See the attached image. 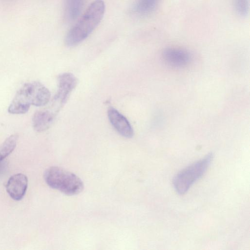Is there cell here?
Instances as JSON below:
<instances>
[{
    "label": "cell",
    "instance_id": "1",
    "mask_svg": "<svg viewBox=\"0 0 250 250\" xmlns=\"http://www.w3.org/2000/svg\"><path fill=\"white\" fill-rule=\"evenodd\" d=\"M105 8L104 0L93 1L67 33L64 39L65 44L69 47L74 46L86 39L100 23Z\"/></svg>",
    "mask_w": 250,
    "mask_h": 250
},
{
    "label": "cell",
    "instance_id": "2",
    "mask_svg": "<svg viewBox=\"0 0 250 250\" xmlns=\"http://www.w3.org/2000/svg\"><path fill=\"white\" fill-rule=\"evenodd\" d=\"M51 93L44 85L39 82L25 83L16 93L8 108L13 114L26 113L31 105L42 106L49 101Z\"/></svg>",
    "mask_w": 250,
    "mask_h": 250
},
{
    "label": "cell",
    "instance_id": "3",
    "mask_svg": "<svg viewBox=\"0 0 250 250\" xmlns=\"http://www.w3.org/2000/svg\"><path fill=\"white\" fill-rule=\"evenodd\" d=\"M46 183L67 195L78 194L83 189L81 179L75 174L58 167L48 168L44 173Z\"/></svg>",
    "mask_w": 250,
    "mask_h": 250
},
{
    "label": "cell",
    "instance_id": "4",
    "mask_svg": "<svg viewBox=\"0 0 250 250\" xmlns=\"http://www.w3.org/2000/svg\"><path fill=\"white\" fill-rule=\"evenodd\" d=\"M213 157V154L210 153L177 173L173 180V185L176 191L180 195L186 193L190 187L205 174Z\"/></svg>",
    "mask_w": 250,
    "mask_h": 250
},
{
    "label": "cell",
    "instance_id": "5",
    "mask_svg": "<svg viewBox=\"0 0 250 250\" xmlns=\"http://www.w3.org/2000/svg\"><path fill=\"white\" fill-rule=\"evenodd\" d=\"M78 83L76 77L71 73H64L58 78V90L53 99V106L59 111L66 103Z\"/></svg>",
    "mask_w": 250,
    "mask_h": 250
},
{
    "label": "cell",
    "instance_id": "6",
    "mask_svg": "<svg viewBox=\"0 0 250 250\" xmlns=\"http://www.w3.org/2000/svg\"><path fill=\"white\" fill-rule=\"evenodd\" d=\"M164 61L168 65L177 68L184 67L191 61L190 54L186 50L175 47H168L162 52Z\"/></svg>",
    "mask_w": 250,
    "mask_h": 250
},
{
    "label": "cell",
    "instance_id": "7",
    "mask_svg": "<svg viewBox=\"0 0 250 250\" xmlns=\"http://www.w3.org/2000/svg\"><path fill=\"white\" fill-rule=\"evenodd\" d=\"M107 116L112 126L122 136L131 138L134 134L133 129L127 119L113 107L108 109Z\"/></svg>",
    "mask_w": 250,
    "mask_h": 250
},
{
    "label": "cell",
    "instance_id": "8",
    "mask_svg": "<svg viewBox=\"0 0 250 250\" xmlns=\"http://www.w3.org/2000/svg\"><path fill=\"white\" fill-rule=\"evenodd\" d=\"M28 179L23 174L18 173L11 176L6 185V189L9 196L14 200H21L25 194Z\"/></svg>",
    "mask_w": 250,
    "mask_h": 250
},
{
    "label": "cell",
    "instance_id": "9",
    "mask_svg": "<svg viewBox=\"0 0 250 250\" xmlns=\"http://www.w3.org/2000/svg\"><path fill=\"white\" fill-rule=\"evenodd\" d=\"M57 112L52 106L51 108H44L35 112L32 118L34 129L38 132L47 130L52 125Z\"/></svg>",
    "mask_w": 250,
    "mask_h": 250
},
{
    "label": "cell",
    "instance_id": "10",
    "mask_svg": "<svg viewBox=\"0 0 250 250\" xmlns=\"http://www.w3.org/2000/svg\"><path fill=\"white\" fill-rule=\"evenodd\" d=\"M85 0H63V16L66 21H75L81 14Z\"/></svg>",
    "mask_w": 250,
    "mask_h": 250
},
{
    "label": "cell",
    "instance_id": "11",
    "mask_svg": "<svg viewBox=\"0 0 250 250\" xmlns=\"http://www.w3.org/2000/svg\"><path fill=\"white\" fill-rule=\"evenodd\" d=\"M160 0H136L133 6V11L139 16L148 15L155 10Z\"/></svg>",
    "mask_w": 250,
    "mask_h": 250
},
{
    "label": "cell",
    "instance_id": "12",
    "mask_svg": "<svg viewBox=\"0 0 250 250\" xmlns=\"http://www.w3.org/2000/svg\"><path fill=\"white\" fill-rule=\"evenodd\" d=\"M19 136L13 134L7 138L0 146V162L8 156L15 148Z\"/></svg>",
    "mask_w": 250,
    "mask_h": 250
},
{
    "label": "cell",
    "instance_id": "13",
    "mask_svg": "<svg viewBox=\"0 0 250 250\" xmlns=\"http://www.w3.org/2000/svg\"><path fill=\"white\" fill-rule=\"evenodd\" d=\"M249 0H234V8L240 16L247 15L249 11Z\"/></svg>",
    "mask_w": 250,
    "mask_h": 250
}]
</instances>
